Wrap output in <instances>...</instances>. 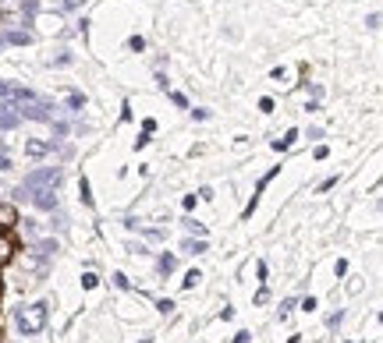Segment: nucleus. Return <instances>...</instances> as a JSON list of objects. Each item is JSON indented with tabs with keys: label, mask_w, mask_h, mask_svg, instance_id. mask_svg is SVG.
I'll use <instances>...</instances> for the list:
<instances>
[{
	"label": "nucleus",
	"mask_w": 383,
	"mask_h": 343,
	"mask_svg": "<svg viewBox=\"0 0 383 343\" xmlns=\"http://www.w3.org/2000/svg\"><path fill=\"white\" fill-rule=\"evenodd\" d=\"M18 198H28L36 209H43V212H57V205H61V198H57V188L53 184H36V188H28V192H21Z\"/></svg>",
	"instance_id": "obj_2"
},
{
	"label": "nucleus",
	"mask_w": 383,
	"mask_h": 343,
	"mask_svg": "<svg viewBox=\"0 0 383 343\" xmlns=\"http://www.w3.org/2000/svg\"><path fill=\"white\" fill-rule=\"evenodd\" d=\"M330 188H337V177H327V180L319 184V192H330Z\"/></svg>",
	"instance_id": "obj_27"
},
{
	"label": "nucleus",
	"mask_w": 383,
	"mask_h": 343,
	"mask_svg": "<svg viewBox=\"0 0 383 343\" xmlns=\"http://www.w3.org/2000/svg\"><path fill=\"white\" fill-rule=\"evenodd\" d=\"M267 301H270V290H267V287H262V290L256 294V304H267Z\"/></svg>",
	"instance_id": "obj_29"
},
{
	"label": "nucleus",
	"mask_w": 383,
	"mask_h": 343,
	"mask_svg": "<svg viewBox=\"0 0 383 343\" xmlns=\"http://www.w3.org/2000/svg\"><path fill=\"white\" fill-rule=\"evenodd\" d=\"M4 170H11V156L0 149V174H4Z\"/></svg>",
	"instance_id": "obj_24"
},
{
	"label": "nucleus",
	"mask_w": 383,
	"mask_h": 343,
	"mask_svg": "<svg viewBox=\"0 0 383 343\" xmlns=\"http://www.w3.org/2000/svg\"><path fill=\"white\" fill-rule=\"evenodd\" d=\"M199 279H202V276H199V272L192 269V272H185V279H181V287H185V290H192V287L199 284Z\"/></svg>",
	"instance_id": "obj_17"
},
{
	"label": "nucleus",
	"mask_w": 383,
	"mask_h": 343,
	"mask_svg": "<svg viewBox=\"0 0 383 343\" xmlns=\"http://www.w3.org/2000/svg\"><path fill=\"white\" fill-rule=\"evenodd\" d=\"M294 138H299V131L291 128V131H287L284 138H277V142H274V149H277V152H284V149H291V145H294Z\"/></svg>",
	"instance_id": "obj_14"
},
{
	"label": "nucleus",
	"mask_w": 383,
	"mask_h": 343,
	"mask_svg": "<svg viewBox=\"0 0 383 343\" xmlns=\"http://www.w3.org/2000/svg\"><path fill=\"white\" fill-rule=\"evenodd\" d=\"M61 167H43V170H36V174H28L25 180H21V188H18V195L21 192H28V188H36V184H53V188H61Z\"/></svg>",
	"instance_id": "obj_3"
},
{
	"label": "nucleus",
	"mask_w": 383,
	"mask_h": 343,
	"mask_svg": "<svg viewBox=\"0 0 383 343\" xmlns=\"http://www.w3.org/2000/svg\"><path fill=\"white\" fill-rule=\"evenodd\" d=\"M114 287H121V290H128V287H132V279H128L125 272H114Z\"/></svg>",
	"instance_id": "obj_19"
},
{
	"label": "nucleus",
	"mask_w": 383,
	"mask_h": 343,
	"mask_svg": "<svg viewBox=\"0 0 383 343\" xmlns=\"http://www.w3.org/2000/svg\"><path fill=\"white\" fill-rule=\"evenodd\" d=\"M185 230H188V234H199V237H206V227H202V223H195V220H185Z\"/></svg>",
	"instance_id": "obj_18"
},
{
	"label": "nucleus",
	"mask_w": 383,
	"mask_h": 343,
	"mask_svg": "<svg viewBox=\"0 0 383 343\" xmlns=\"http://www.w3.org/2000/svg\"><path fill=\"white\" fill-rule=\"evenodd\" d=\"M0 290H4V279H0Z\"/></svg>",
	"instance_id": "obj_33"
},
{
	"label": "nucleus",
	"mask_w": 383,
	"mask_h": 343,
	"mask_svg": "<svg viewBox=\"0 0 383 343\" xmlns=\"http://www.w3.org/2000/svg\"><path fill=\"white\" fill-rule=\"evenodd\" d=\"M259 110H262V113H270V110H274V100H270V96H262V100H259Z\"/></svg>",
	"instance_id": "obj_26"
},
{
	"label": "nucleus",
	"mask_w": 383,
	"mask_h": 343,
	"mask_svg": "<svg viewBox=\"0 0 383 343\" xmlns=\"http://www.w3.org/2000/svg\"><path fill=\"white\" fill-rule=\"evenodd\" d=\"M341 322H344V311H334V315H330V319H327V326H330V329H337V326H341Z\"/></svg>",
	"instance_id": "obj_23"
},
{
	"label": "nucleus",
	"mask_w": 383,
	"mask_h": 343,
	"mask_svg": "<svg viewBox=\"0 0 383 343\" xmlns=\"http://www.w3.org/2000/svg\"><path fill=\"white\" fill-rule=\"evenodd\" d=\"M53 255H57V241H36L33 244V266L36 269H43Z\"/></svg>",
	"instance_id": "obj_5"
},
{
	"label": "nucleus",
	"mask_w": 383,
	"mask_h": 343,
	"mask_svg": "<svg viewBox=\"0 0 383 343\" xmlns=\"http://www.w3.org/2000/svg\"><path fill=\"white\" fill-rule=\"evenodd\" d=\"M291 308H294V297H287V301H284V304H280V319H284V315H287V311H291Z\"/></svg>",
	"instance_id": "obj_30"
},
{
	"label": "nucleus",
	"mask_w": 383,
	"mask_h": 343,
	"mask_svg": "<svg viewBox=\"0 0 383 343\" xmlns=\"http://www.w3.org/2000/svg\"><path fill=\"white\" fill-rule=\"evenodd\" d=\"M85 0H64V11H75V8H82Z\"/></svg>",
	"instance_id": "obj_31"
},
{
	"label": "nucleus",
	"mask_w": 383,
	"mask_h": 343,
	"mask_svg": "<svg viewBox=\"0 0 383 343\" xmlns=\"http://www.w3.org/2000/svg\"><path fill=\"white\" fill-rule=\"evenodd\" d=\"M18 113H15V103L11 100H0V131H11V128H18Z\"/></svg>",
	"instance_id": "obj_7"
},
{
	"label": "nucleus",
	"mask_w": 383,
	"mask_h": 343,
	"mask_svg": "<svg viewBox=\"0 0 383 343\" xmlns=\"http://www.w3.org/2000/svg\"><path fill=\"white\" fill-rule=\"evenodd\" d=\"M0 21H4V11H0Z\"/></svg>",
	"instance_id": "obj_34"
},
{
	"label": "nucleus",
	"mask_w": 383,
	"mask_h": 343,
	"mask_svg": "<svg viewBox=\"0 0 383 343\" xmlns=\"http://www.w3.org/2000/svg\"><path fill=\"white\" fill-rule=\"evenodd\" d=\"M181 252H185V255H202V252H206V237H199V241L188 237V241L181 244Z\"/></svg>",
	"instance_id": "obj_12"
},
{
	"label": "nucleus",
	"mask_w": 383,
	"mask_h": 343,
	"mask_svg": "<svg viewBox=\"0 0 383 343\" xmlns=\"http://www.w3.org/2000/svg\"><path fill=\"white\" fill-rule=\"evenodd\" d=\"M78 195H82V202H85V205H93V195H89V180H85V177L78 180Z\"/></svg>",
	"instance_id": "obj_16"
},
{
	"label": "nucleus",
	"mask_w": 383,
	"mask_h": 343,
	"mask_svg": "<svg viewBox=\"0 0 383 343\" xmlns=\"http://www.w3.org/2000/svg\"><path fill=\"white\" fill-rule=\"evenodd\" d=\"M53 135H57V138H64V135H68V124H64V120H57V124H53Z\"/></svg>",
	"instance_id": "obj_25"
},
{
	"label": "nucleus",
	"mask_w": 383,
	"mask_h": 343,
	"mask_svg": "<svg viewBox=\"0 0 383 343\" xmlns=\"http://www.w3.org/2000/svg\"><path fill=\"white\" fill-rule=\"evenodd\" d=\"M96 284H100V279H96L93 272H85V276H82V287H85V290H96Z\"/></svg>",
	"instance_id": "obj_20"
},
{
	"label": "nucleus",
	"mask_w": 383,
	"mask_h": 343,
	"mask_svg": "<svg viewBox=\"0 0 383 343\" xmlns=\"http://www.w3.org/2000/svg\"><path fill=\"white\" fill-rule=\"evenodd\" d=\"M50 149H53V142H46V138H25V156L28 160H43Z\"/></svg>",
	"instance_id": "obj_8"
},
{
	"label": "nucleus",
	"mask_w": 383,
	"mask_h": 343,
	"mask_svg": "<svg viewBox=\"0 0 383 343\" xmlns=\"http://www.w3.org/2000/svg\"><path fill=\"white\" fill-rule=\"evenodd\" d=\"M128 46H132L135 53H142V50H145V39H142V36H132V39H128Z\"/></svg>",
	"instance_id": "obj_21"
},
{
	"label": "nucleus",
	"mask_w": 383,
	"mask_h": 343,
	"mask_svg": "<svg viewBox=\"0 0 383 343\" xmlns=\"http://www.w3.org/2000/svg\"><path fill=\"white\" fill-rule=\"evenodd\" d=\"M157 308L163 311V315H170V311H174V301H157Z\"/></svg>",
	"instance_id": "obj_28"
},
{
	"label": "nucleus",
	"mask_w": 383,
	"mask_h": 343,
	"mask_svg": "<svg viewBox=\"0 0 383 343\" xmlns=\"http://www.w3.org/2000/svg\"><path fill=\"white\" fill-rule=\"evenodd\" d=\"M71 60H75L71 53H61V57H53V64H57V68H68V64H71Z\"/></svg>",
	"instance_id": "obj_22"
},
{
	"label": "nucleus",
	"mask_w": 383,
	"mask_h": 343,
	"mask_svg": "<svg viewBox=\"0 0 383 343\" xmlns=\"http://www.w3.org/2000/svg\"><path fill=\"white\" fill-rule=\"evenodd\" d=\"M18 11H21V21H25V25H33L36 15H39V0H21Z\"/></svg>",
	"instance_id": "obj_11"
},
{
	"label": "nucleus",
	"mask_w": 383,
	"mask_h": 343,
	"mask_svg": "<svg viewBox=\"0 0 383 343\" xmlns=\"http://www.w3.org/2000/svg\"><path fill=\"white\" fill-rule=\"evenodd\" d=\"M334 272H337V276H344V272H348V262H344V259H337V266H334Z\"/></svg>",
	"instance_id": "obj_32"
},
{
	"label": "nucleus",
	"mask_w": 383,
	"mask_h": 343,
	"mask_svg": "<svg viewBox=\"0 0 383 343\" xmlns=\"http://www.w3.org/2000/svg\"><path fill=\"white\" fill-rule=\"evenodd\" d=\"M15 255H18V241L11 237V230H4L0 234V269H4L8 262H15Z\"/></svg>",
	"instance_id": "obj_6"
},
{
	"label": "nucleus",
	"mask_w": 383,
	"mask_h": 343,
	"mask_svg": "<svg viewBox=\"0 0 383 343\" xmlns=\"http://www.w3.org/2000/svg\"><path fill=\"white\" fill-rule=\"evenodd\" d=\"M11 103H15V100H11ZM15 113H18V117H28V120H39V124L53 120L50 106H46V103H39V100H25V103H15Z\"/></svg>",
	"instance_id": "obj_4"
},
{
	"label": "nucleus",
	"mask_w": 383,
	"mask_h": 343,
	"mask_svg": "<svg viewBox=\"0 0 383 343\" xmlns=\"http://www.w3.org/2000/svg\"><path fill=\"white\" fill-rule=\"evenodd\" d=\"M174 269H178V259H174V255H160V272L170 276Z\"/></svg>",
	"instance_id": "obj_15"
},
{
	"label": "nucleus",
	"mask_w": 383,
	"mask_h": 343,
	"mask_svg": "<svg viewBox=\"0 0 383 343\" xmlns=\"http://www.w3.org/2000/svg\"><path fill=\"white\" fill-rule=\"evenodd\" d=\"M0 43H15V46H28V43H33V33H28V28H11V33H4V36H0Z\"/></svg>",
	"instance_id": "obj_10"
},
{
	"label": "nucleus",
	"mask_w": 383,
	"mask_h": 343,
	"mask_svg": "<svg viewBox=\"0 0 383 343\" xmlns=\"http://www.w3.org/2000/svg\"><path fill=\"white\" fill-rule=\"evenodd\" d=\"M68 110H71V113L85 110V96H82V92H68Z\"/></svg>",
	"instance_id": "obj_13"
},
{
	"label": "nucleus",
	"mask_w": 383,
	"mask_h": 343,
	"mask_svg": "<svg viewBox=\"0 0 383 343\" xmlns=\"http://www.w3.org/2000/svg\"><path fill=\"white\" fill-rule=\"evenodd\" d=\"M21 220H18V209L11 202H0V230H15Z\"/></svg>",
	"instance_id": "obj_9"
},
{
	"label": "nucleus",
	"mask_w": 383,
	"mask_h": 343,
	"mask_svg": "<svg viewBox=\"0 0 383 343\" xmlns=\"http://www.w3.org/2000/svg\"><path fill=\"white\" fill-rule=\"evenodd\" d=\"M46 319H50V304H46V301H36V304H28V308L18 311L15 326H18L21 336H36V333L46 329Z\"/></svg>",
	"instance_id": "obj_1"
}]
</instances>
